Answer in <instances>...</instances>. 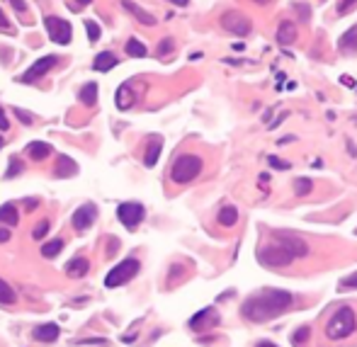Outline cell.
Segmentation results:
<instances>
[{
    "label": "cell",
    "mask_w": 357,
    "mask_h": 347,
    "mask_svg": "<svg viewBox=\"0 0 357 347\" xmlns=\"http://www.w3.org/2000/svg\"><path fill=\"white\" fill-rule=\"evenodd\" d=\"M294 304V296L287 289H263V292L248 296L241 306V316L250 323H267Z\"/></svg>",
    "instance_id": "obj_1"
},
{
    "label": "cell",
    "mask_w": 357,
    "mask_h": 347,
    "mask_svg": "<svg viewBox=\"0 0 357 347\" xmlns=\"http://www.w3.org/2000/svg\"><path fill=\"white\" fill-rule=\"evenodd\" d=\"M355 330H357L355 311L350 309V306H343V309L336 311V313L331 316V321L326 323V338H328V340H343V338H350Z\"/></svg>",
    "instance_id": "obj_2"
},
{
    "label": "cell",
    "mask_w": 357,
    "mask_h": 347,
    "mask_svg": "<svg viewBox=\"0 0 357 347\" xmlns=\"http://www.w3.org/2000/svg\"><path fill=\"white\" fill-rule=\"evenodd\" d=\"M202 158L194 156V153H182L178 156L173 165H170V180L175 184H187L192 182L199 173H202Z\"/></svg>",
    "instance_id": "obj_3"
},
{
    "label": "cell",
    "mask_w": 357,
    "mask_h": 347,
    "mask_svg": "<svg viewBox=\"0 0 357 347\" xmlns=\"http://www.w3.org/2000/svg\"><path fill=\"white\" fill-rule=\"evenodd\" d=\"M258 262L265 265V267H287V265H292L294 262V255L284 248L280 240H272L270 245H265L260 248V253H258Z\"/></svg>",
    "instance_id": "obj_4"
},
{
    "label": "cell",
    "mask_w": 357,
    "mask_h": 347,
    "mask_svg": "<svg viewBox=\"0 0 357 347\" xmlns=\"http://www.w3.org/2000/svg\"><path fill=\"white\" fill-rule=\"evenodd\" d=\"M139 270H141V262H139L136 257H127V260H122L119 265H114L112 270H110V274L105 277V287H107V289L122 287V284H127L129 279H134Z\"/></svg>",
    "instance_id": "obj_5"
},
{
    "label": "cell",
    "mask_w": 357,
    "mask_h": 347,
    "mask_svg": "<svg viewBox=\"0 0 357 347\" xmlns=\"http://www.w3.org/2000/svg\"><path fill=\"white\" fill-rule=\"evenodd\" d=\"M58 63V56L49 54V56H41V58H37L24 73L17 78V83H24V85H32V83H37L39 78H44V75L49 73L54 66Z\"/></svg>",
    "instance_id": "obj_6"
},
{
    "label": "cell",
    "mask_w": 357,
    "mask_h": 347,
    "mask_svg": "<svg viewBox=\"0 0 357 347\" xmlns=\"http://www.w3.org/2000/svg\"><path fill=\"white\" fill-rule=\"evenodd\" d=\"M44 27H46V32H49V39L51 41H56V44H71V39H73V27H71V22L68 19H61V17H54V15H49V17H44Z\"/></svg>",
    "instance_id": "obj_7"
},
{
    "label": "cell",
    "mask_w": 357,
    "mask_h": 347,
    "mask_svg": "<svg viewBox=\"0 0 357 347\" xmlns=\"http://www.w3.org/2000/svg\"><path fill=\"white\" fill-rule=\"evenodd\" d=\"M221 27H224L226 32H231V34H236V37H245V34H250V29H253V22L248 15L243 12H238V10H228L221 15Z\"/></svg>",
    "instance_id": "obj_8"
},
{
    "label": "cell",
    "mask_w": 357,
    "mask_h": 347,
    "mask_svg": "<svg viewBox=\"0 0 357 347\" xmlns=\"http://www.w3.org/2000/svg\"><path fill=\"white\" fill-rule=\"evenodd\" d=\"M144 216H146V209L139 201H124V204L117 206V219L122 221L127 228H136L144 221Z\"/></svg>",
    "instance_id": "obj_9"
},
{
    "label": "cell",
    "mask_w": 357,
    "mask_h": 347,
    "mask_svg": "<svg viewBox=\"0 0 357 347\" xmlns=\"http://www.w3.org/2000/svg\"><path fill=\"white\" fill-rule=\"evenodd\" d=\"M97 219V206L95 204H83L78 206L73 214V228L80 233V231H88L93 226V221Z\"/></svg>",
    "instance_id": "obj_10"
},
{
    "label": "cell",
    "mask_w": 357,
    "mask_h": 347,
    "mask_svg": "<svg viewBox=\"0 0 357 347\" xmlns=\"http://www.w3.org/2000/svg\"><path fill=\"white\" fill-rule=\"evenodd\" d=\"M275 240H280V243H282L284 248H287L294 257H306L309 255V245H306L301 238L292 236V233H282V231H280V233H275Z\"/></svg>",
    "instance_id": "obj_11"
},
{
    "label": "cell",
    "mask_w": 357,
    "mask_h": 347,
    "mask_svg": "<svg viewBox=\"0 0 357 347\" xmlns=\"http://www.w3.org/2000/svg\"><path fill=\"white\" fill-rule=\"evenodd\" d=\"M219 323V313L214 309H204V311H199L192 321H189V328L192 330H202V326H216Z\"/></svg>",
    "instance_id": "obj_12"
},
{
    "label": "cell",
    "mask_w": 357,
    "mask_h": 347,
    "mask_svg": "<svg viewBox=\"0 0 357 347\" xmlns=\"http://www.w3.org/2000/svg\"><path fill=\"white\" fill-rule=\"evenodd\" d=\"M338 51L340 54H357V24L355 27H350L348 32H343V34H340Z\"/></svg>",
    "instance_id": "obj_13"
},
{
    "label": "cell",
    "mask_w": 357,
    "mask_h": 347,
    "mask_svg": "<svg viewBox=\"0 0 357 347\" xmlns=\"http://www.w3.org/2000/svg\"><path fill=\"white\" fill-rule=\"evenodd\" d=\"M122 7H124L127 12H132V15L139 19L141 24H146V27H153V24H156V17H153L151 12H146L144 7H139L136 2H132V0H122Z\"/></svg>",
    "instance_id": "obj_14"
},
{
    "label": "cell",
    "mask_w": 357,
    "mask_h": 347,
    "mask_svg": "<svg viewBox=\"0 0 357 347\" xmlns=\"http://www.w3.org/2000/svg\"><path fill=\"white\" fill-rule=\"evenodd\" d=\"M117 63H119V58H117L112 51H102V54L95 56L93 71H97V73H107V71H112Z\"/></svg>",
    "instance_id": "obj_15"
},
{
    "label": "cell",
    "mask_w": 357,
    "mask_h": 347,
    "mask_svg": "<svg viewBox=\"0 0 357 347\" xmlns=\"http://www.w3.org/2000/svg\"><path fill=\"white\" fill-rule=\"evenodd\" d=\"M32 338L39 343H54V340H58V326L56 323H44V326L34 328Z\"/></svg>",
    "instance_id": "obj_16"
},
{
    "label": "cell",
    "mask_w": 357,
    "mask_h": 347,
    "mask_svg": "<svg viewBox=\"0 0 357 347\" xmlns=\"http://www.w3.org/2000/svg\"><path fill=\"white\" fill-rule=\"evenodd\" d=\"M54 173H56V177H73V175H78V163L71 156H61Z\"/></svg>",
    "instance_id": "obj_17"
},
{
    "label": "cell",
    "mask_w": 357,
    "mask_h": 347,
    "mask_svg": "<svg viewBox=\"0 0 357 347\" xmlns=\"http://www.w3.org/2000/svg\"><path fill=\"white\" fill-rule=\"evenodd\" d=\"M161 148H163V139L161 136H153L149 141V148H146V156H144V165L146 168H153L158 163V156H161Z\"/></svg>",
    "instance_id": "obj_18"
},
{
    "label": "cell",
    "mask_w": 357,
    "mask_h": 347,
    "mask_svg": "<svg viewBox=\"0 0 357 347\" xmlns=\"http://www.w3.org/2000/svg\"><path fill=\"white\" fill-rule=\"evenodd\" d=\"M297 24L294 22H289V19H284L282 24L277 27V41L280 44H294L297 41Z\"/></svg>",
    "instance_id": "obj_19"
},
{
    "label": "cell",
    "mask_w": 357,
    "mask_h": 347,
    "mask_svg": "<svg viewBox=\"0 0 357 347\" xmlns=\"http://www.w3.org/2000/svg\"><path fill=\"white\" fill-rule=\"evenodd\" d=\"M88 270H90V262H88V257H73L68 265H66V272H68V277H85L88 274Z\"/></svg>",
    "instance_id": "obj_20"
},
{
    "label": "cell",
    "mask_w": 357,
    "mask_h": 347,
    "mask_svg": "<svg viewBox=\"0 0 357 347\" xmlns=\"http://www.w3.org/2000/svg\"><path fill=\"white\" fill-rule=\"evenodd\" d=\"M27 156H29L32 161H46V158L51 156V146L44 144V141H32V144L27 146Z\"/></svg>",
    "instance_id": "obj_21"
},
{
    "label": "cell",
    "mask_w": 357,
    "mask_h": 347,
    "mask_svg": "<svg viewBox=\"0 0 357 347\" xmlns=\"http://www.w3.org/2000/svg\"><path fill=\"white\" fill-rule=\"evenodd\" d=\"M78 97H80V102L85 107H95L97 105V83H85L80 88V92H78Z\"/></svg>",
    "instance_id": "obj_22"
},
{
    "label": "cell",
    "mask_w": 357,
    "mask_h": 347,
    "mask_svg": "<svg viewBox=\"0 0 357 347\" xmlns=\"http://www.w3.org/2000/svg\"><path fill=\"white\" fill-rule=\"evenodd\" d=\"M216 221L221 223V226H226V228H231V226H236L238 223V209L236 206H221V211H219V216H216Z\"/></svg>",
    "instance_id": "obj_23"
},
{
    "label": "cell",
    "mask_w": 357,
    "mask_h": 347,
    "mask_svg": "<svg viewBox=\"0 0 357 347\" xmlns=\"http://www.w3.org/2000/svg\"><path fill=\"white\" fill-rule=\"evenodd\" d=\"M124 51H127V56H132V58H146V54H149L146 44L139 41V39H129V41L124 44Z\"/></svg>",
    "instance_id": "obj_24"
},
{
    "label": "cell",
    "mask_w": 357,
    "mask_h": 347,
    "mask_svg": "<svg viewBox=\"0 0 357 347\" xmlns=\"http://www.w3.org/2000/svg\"><path fill=\"white\" fill-rule=\"evenodd\" d=\"M132 83H124L119 90H117V107L119 110H129L132 107Z\"/></svg>",
    "instance_id": "obj_25"
},
{
    "label": "cell",
    "mask_w": 357,
    "mask_h": 347,
    "mask_svg": "<svg viewBox=\"0 0 357 347\" xmlns=\"http://www.w3.org/2000/svg\"><path fill=\"white\" fill-rule=\"evenodd\" d=\"M0 221L7 223V226H15V223H17L19 214H17V209H15V204H2V206H0Z\"/></svg>",
    "instance_id": "obj_26"
},
{
    "label": "cell",
    "mask_w": 357,
    "mask_h": 347,
    "mask_svg": "<svg viewBox=\"0 0 357 347\" xmlns=\"http://www.w3.org/2000/svg\"><path fill=\"white\" fill-rule=\"evenodd\" d=\"M61 250H63V238H54V240H49V243H44V245H41V255L49 257V260H51V257H56Z\"/></svg>",
    "instance_id": "obj_27"
},
{
    "label": "cell",
    "mask_w": 357,
    "mask_h": 347,
    "mask_svg": "<svg viewBox=\"0 0 357 347\" xmlns=\"http://www.w3.org/2000/svg\"><path fill=\"white\" fill-rule=\"evenodd\" d=\"M15 301H17V294L12 292V287H10L7 282H2V279H0V304L12 306Z\"/></svg>",
    "instance_id": "obj_28"
},
{
    "label": "cell",
    "mask_w": 357,
    "mask_h": 347,
    "mask_svg": "<svg viewBox=\"0 0 357 347\" xmlns=\"http://www.w3.org/2000/svg\"><path fill=\"white\" fill-rule=\"evenodd\" d=\"M292 187H294V194L304 197V194H311V189H314V182H311L309 177H297Z\"/></svg>",
    "instance_id": "obj_29"
},
{
    "label": "cell",
    "mask_w": 357,
    "mask_h": 347,
    "mask_svg": "<svg viewBox=\"0 0 357 347\" xmlns=\"http://www.w3.org/2000/svg\"><path fill=\"white\" fill-rule=\"evenodd\" d=\"M22 170H24V163L19 161L17 156H12V158H10V168H7V173H5V177H7V180H12V177H15L17 173H22Z\"/></svg>",
    "instance_id": "obj_30"
},
{
    "label": "cell",
    "mask_w": 357,
    "mask_h": 347,
    "mask_svg": "<svg viewBox=\"0 0 357 347\" xmlns=\"http://www.w3.org/2000/svg\"><path fill=\"white\" fill-rule=\"evenodd\" d=\"M309 335H311V330H309V326H304V328H299L294 335H292V343H294V347H301L306 345V340H309Z\"/></svg>",
    "instance_id": "obj_31"
},
{
    "label": "cell",
    "mask_w": 357,
    "mask_h": 347,
    "mask_svg": "<svg viewBox=\"0 0 357 347\" xmlns=\"http://www.w3.org/2000/svg\"><path fill=\"white\" fill-rule=\"evenodd\" d=\"M173 49H175V41H173V39H170V37H166V39H163V41H161V44H158V49H156V54H158V58H163V56H166V54H170Z\"/></svg>",
    "instance_id": "obj_32"
},
{
    "label": "cell",
    "mask_w": 357,
    "mask_h": 347,
    "mask_svg": "<svg viewBox=\"0 0 357 347\" xmlns=\"http://www.w3.org/2000/svg\"><path fill=\"white\" fill-rule=\"evenodd\" d=\"M85 29H88V39H90V41H97L100 34H102V32H100V24L93 22V19H85Z\"/></svg>",
    "instance_id": "obj_33"
},
{
    "label": "cell",
    "mask_w": 357,
    "mask_h": 347,
    "mask_svg": "<svg viewBox=\"0 0 357 347\" xmlns=\"http://www.w3.org/2000/svg\"><path fill=\"white\" fill-rule=\"evenodd\" d=\"M46 233H49V221L44 219L41 223H37V226H34V231H32V238H34V240H41V238L46 236Z\"/></svg>",
    "instance_id": "obj_34"
},
{
    "label": "cell",
    "mask_w": 357,
    "mask_h": 347,
    "mask_svg": "<svg viewBox=\"0 0 357 347\" xmlns=\"http://www.w3.org/2000/svg\"><path fill=\"white\" fill-rule=\"evenodd\" d=\"M353 7H357V0H340L338 2V12L340 15H348Z\"/></svg>",
    "instance_id": "obj_35"
},
{
    "label": "cell",
    "mask_w": 357,
    "mask_h": 347,
    "mask_svg": "<svg viewBox=\"0 0 357 347\" xmlns=\"http://www.w3.org/2000/svg\"><path fill=\"white\" fill-rule=\"evenodd\" d=\"M267 163L272 165V168H277V170H289V163H287V161H280L277 156H267Z\"/></svg>",
    "instance_id": "obj_36"
},
{
    "label": "cell",
    "mask_w": 357,
    "mask_h": 347,
    "mask_svg": "<svg viewBox=\"0 0 357 347\" xmlns=\"http://www.w3.org/2000/svg\"><path fill=\"white\" fill-rule=\"evenodd\" d=\"M340 289H357V272L350 274V277H345V279L340 282Z\"/></svg>",
    "instance_id": "obj_37"
},
{
    "label": "cell",
    "mask_w": 357,
    "mask_h": 347,
    "mask_svg": "<svg viewBox=\"0 0 357 347\" xmlns=\"http://www.w3.org/2000/svg\"><path fill=\"white\" fill-rule=\"evenodd\" d=\"M294 10L299 12V17L304 19V22H306V19L311 17V7H309V5H294Z\"/></svg>",
    "instance_id": "obj_38"
},
{
    "label": "cell",
    "mask_w": 357,
    "mask_h": 347,
    "mask_svg": "<svg viewBox=\"0 0 357 347\" xmlns=\"http://www.w3.org/2000/svg\"><path fill=\"white\" fill-rule=\"evenodd\" d=\"M7 129H10V119H7L5 110L0 107V131H7Z\"/></svg>",
    "instance_id": "obj_39"
},
{
    "label": "cell",
    "mask_w": 357,
    "mask_h": 347,
    "mask_svg": "<svg viewBox=\"0 0 357 347\" xmlns=\"http://www.w3.org/2000/svg\"><path fill=\"white\" fill-rule=\"evenodd\" d=\"M10 2H12V7H15L17 12H24V10H27V5H24V0H10Z\"/></svg>",
    "instance_id": "obj_40"
},
{
    "label": "cell",
    "mask_w": 357,
    "mask_h": 347,
    "mask_svg": "<svg viewBox=\"0 0 357 347\" xmlns=\"http://www.w3.org/2000/svg\"><path fill=\"white\" fill-rule=\"evenodd\" d=\"M15 112H17L19 122H24V124H32V119H29V114H27V112H22V110H15Z\"/></svg>",
    "instance_id": "obj_41"
},
{
    "label": "cell",
    "mask_w": 357,
    "mask_h": 347,
    "mask_svg": "<svg viewBox=\"0 0 357 347\" xmlns=\"http://www.w3.org/2000/svg\"><path fill=\"white\" fill-rule=\"evenodd\" d=\"M0 29H7V32H10V24H7V17H5L2 10H0Z\"/></svg>",
    "instance_id": "obj_42"
},
{
    "label": "cell",
    "mask_w": 357,
    "mask_h": 347,
    "mask_svg": "<svg viewBox=\"0 0 357 347\" xmlns=\"http://www.w3.org/2000/svg\"><path fill=\"white\" fill-rule=\"evenodd\" d=\"M7 240H10V231L2 226V228H0V243H7Z\"/></svg>",
    "instance_id": "obj_43"
},
{
    "label": "cell",
    "mask_w": 357,
    "mask_h": 347,
    "mask_svg": "<svg viewBox=\"0 0 357 347\" xmlns=\"http://www.w3.org/2000/svg\"><path fill=\"white\" fill-rule=\"evenodd\" d=\"M282 119H287V112H282V114H280V117H277V119H275V122L270 124V129H275L277 124H280V122H282Z\"/></svg>",
    "instance_id": "obj_44"
},
{
    "label": "cell",
    "mask_w": 357,
    "mask_h": 347,
    "mask_svg": "<svg viewBox=\"0 0 357 347\" xmlns=\"http://www.w3.org/2000/svg\"><path fill=\"white\" fill-rule=\"evenodd\" d=\"M170 2H173V5H180V7H185L189 0H170Z\"/></svg>",
    "instance_id": "obj_45"
},
{
    "label": "cell",
    "mask_w": 357,
    "mask_h": 347,
    "mask_svg": "<svg viewBox=\"0 0 357 347\" xmlns=\"http://www.w3.org/2000/svg\"><path fill=\"white\" fill-rule=\"evenodd\" d=\"M255 347H277V345H275V343H267V340H263V343H258Z\"/></svg>",
    "instance_id": "obj_46"
},
{
    "label": "cell",
    "mask_w": 357,
    "mask_h": 347,
    "mask_svg": "<svg viewBox=\"0 0 357 347\" xmlns=\"http://www.w3.org/2000/svg\"><path fill=\"white\" fill-rule=\"evenodd\" d=\"M78 2H80V5H90L93 0H78Z\"/></svg>",
    "instance_id": "obj_47"
},
{
    "label": "cell",
    "mask_w": 357,
    "mask_h": 347,
    "mask_svg": "<svg viewBox=\"0 0 357 347\" xmlns=\"http://www.w3.org/2000/svg\"><path fill=\"white\" fill-rule=\"evenodd\" d=\"M255 2H270V0H255Z\"/></svg>",
    "instance_id": "obj_48"
},
{
    "label": "cell",
    "mask_w": 357,
    "mask_h": 347,
    "mask_svg": "<svg viewBox=\"0 0 357 347\" xmlns=\"http://www.w3.org/2000/svg\"><path fill=\"white\" fill-rule=\"evenodd\" d=\"M0 148H2V136H0Z\"/></svg>",
    "instance_id": "obj_49"
}]
</instances>
